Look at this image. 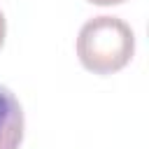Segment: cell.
<instances>
[{
	"label": "cell",
	"instance_id": "6da1fadb",
	"mask_svg": "<svg viewBox=\"0 0 149 149\" xmlns=\"http://www.w3.org/2000/svg\"><path fill=\"white\" fill-rule=\"evenodd\" d=\"M135 54L130 26L116 16H93L77 35L79 63L93 74H114L123 70Z\"/></svg>",
	"mask_w": 149,
	"mask_h": 149
},
{
	"label": "cell",
	"instance_id": "7a4b0ae2",
	"mask_svg": "<svg viewBox=\"0 0 149 149\" xmlns=\"http://www.w3.org/2000/svg\"><path fill=\"white\" fill-rule=\"evenodd\" d=\"M23 142V109L16 95L0 84V149H19Z\"/></svg>",
	"mask_w": 149,
	"mask_h": 149
},
{
	"label": "cell",
	"instance_id": "3957f363",
	"mask_svg": "<svg viewBox=\"0 0 149 149\" xmlns=\"http://www.w3.org/2000/svg\"><path fill=\"white\" fill-rule=\"evenodd\" d=\"M86 2L100 5V7H109V5H121V2H126V0H86Z\"/></svg>",
	"mask_w": 149,
	"mask_h": 149
},
{
	"label": "cell",
	"instance_id": "277c9868",
	"mask_svg": "<svg viewBox=\"0 0 149 149\" xmlns=\"http://www.w3.org/2000/svg\"><path fill=\"white\" fill-rule=\"evenodd\" d=\"M5 35H7V21H5V14L0 12V47L5 42Z\"/></svg>",
	"mask_w": 149,
	"mask_h": 149
}]
</instances>
